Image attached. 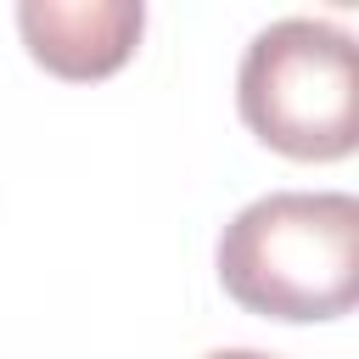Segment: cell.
<instances>
[{"label": "cell", "instance_id": "4", "mask_svg": "<svg viewBox=\"0 0 359 359\" xmlns=\"http://www.w3.org/2000/svg\"><path fill=\"white\" fill-rule=\"evenodd\" d=\"M208 359H275V353H258V348H219V353H208Z\"/></svg>", "mask_w": 359, "mask_h": 359}, {"label": "cell", "instance_id": "1", "mask_svg": "<svg viewBox=\"0 0 359 359\" xmlns=\"http://www.w3.org/2000/svg\"><path fill=\"white\" fill-rule=\"evenodd\" d=\"M213 264L247 314L342 320L359 303V202L348 191H269L224 224Z\"/></svg>", "mask_w": 359, "mask_h": 359}, {"label": "cell", "instance_id": "3", "mask_svg": "<svg viewBox=\"0 0 359 359\" xmlns=\"http://www.w3.org/2000/svg\"><path fill=\"white\" fill-rule=\"evenodd\" d=\"M17 28L28 56L67 79V84H90L118 73L146 28V6L140 0H22L17 6Z\"/></svg>", "mask_w": 359, "mask_h": 359}, {"label": "cell", "instance_id": "2", "mask_svg": "<svg viewBox=\"0 0 359 359\" xmlns=\"http://www.w3.org/2000/svg\"><path fill=\"white\" fill-rule=\"evenodd\" d=\"M241 123L280 157L337 163L359 146V50L320 17H280L252 34L236 73Z\"/></svg>", "mask_w": 359, "mask_h": 359}]
</instances>
